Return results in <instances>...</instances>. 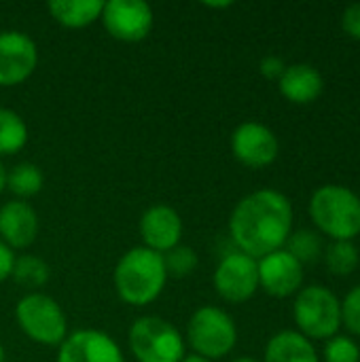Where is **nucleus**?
Wrapping results in <instances>:
<instances>
[{
  "label": "nucleus",
  "mask_w": 360,
  "mask_h": 362,
  "mask_svg": "<svg viewBox=\"0 0 360 362\" xmlns=\"http://www.w3.org/2000/svg\"><path fill=\"white\" fill-rule=\"evenodd\" d=\"M265 362H320L316 348L299 331H280L265 346Z\"/></svg>",
  "instance_id": "f3484780"
},
{
  "label": "nucleus",
  "mask_w": 360,
  "mask_h": 362,
  "mask_svg": "<svg viewBox=\"0 0 360 362\" xmlns=\"http://www.w3.org/2000/svg\"><path fill=\"white\" fill-rule=\"evenodd\" d=\"M231 153L242 165L259 170L272 165L278 159L280 142L267 125L246 121L231 134Z\"/></svg>",
  "instance_id": "9d476101"
},
{
  "label": "nucleus",
  "mask_w": 360,
  "mask_h": 362,
  "mask_svg": "<svg viewBox=\"0 0 360 362\" xmlns=\"http://www.w3.org/2000/svg\"><path fill=\"white\" fill-rule=\"evenodd\" d=\"M4 187H6V168L0 161V193L4 191Z\"/></svg>",
  "instance_id": "c756f323"
},
{
  "label": "nucleus",
  "mask_w": 360,
  "mask_h": 362,
  "mask_svg": "<svg viewBox=\"0 0 360 362\" xmlns=\"http://www.w3.org/2000/svg\"><path fill=\"white\" fill-rule=\"evenodd\" d=\"M57 362H125L119 346L95 329L74 331L59 346Z\"/></svg>",
  "instance_id": "ddd939ff"
},
{
  "label": "nucleus",
  "mask_w": 360,
  "mask_h": 362,
  "mask_svg": "<svg viewBox=\"0 0 360 362\" xmlns=\"http://www.w3.org/2000/svg\"><path fill=\"white\" fill-rule=\"evenodd\" d=\"M38 235V214L36 210L21 202L13 199L0 208V242L13 248H28Z\"/></svg>",
  "instance_id": "2eb2a0df"
},
{
  "label": "nucleus",
  "mask_w": 360,
  "mask_h": 362,
  "mask_svg": "<svg viewBox=\"0 0 360 362\" xmlns=\"http://www.w3.org/2000/svg\"><path fill=\"white\" fill-rule=\"evenodd\" d=\"M42 182H45V178H42L40 168L34 163H28V161L17 163L11 172H6V187L19 199L36 195L42 189Z\"/></svg>",
  "instance_id": "412c9836"
},
{
  "label": "nucleus",
  "mask_w": 360,
  "mask_h": 362,
  "mask_svg": "<svg viewBox=\"0 0 360 362\" xmlns=\"http://www.w3.org/2000/svg\"><path fill=\"white\" fill-rule=\"evenodd\" d=\"M293 318L306 339H331L342 329V301L331 288L312 284L297 293Z\"/></svg>",
  "instance_id": "20e7f679"
},
{
  "label": "nucleus",
  "mask_w": 360,
  "mask_h": 362,
  "mask_svg": "<svg viewBox=\"0 0 360 362\" xmlns=\"http://www.w3.org/2000/svg\"><path fill=\"white\" fill-rule=\"evenodd\" d=\"M163 265L168 276L172 278H187L197 269V255L189 246H176L163 255Z\"/></svg>",
  "instance_id": "b1692460"
},
{
  "label": "nucleus",
  "mask_w": 360,
  "mask_h": 362,
  "mask_svg": "<svg viewBox=\"0 0 360 362\" xmlns=\"http://www.w3.org/2000/svg\"><path fill=\"white\" fill-rule=\"evenodd\" d=\"M11 278L23 288H40L49 282V265L34 255H23L15 259Z\"/></svg>",
  "instance_id": "4be33fe9"
},
{
  "label": "nucleus",
  "mask_w": 360,
  "mask_h": 362,
  "mask_svg": "<svg viewBox=\"0 0 360 362\" xmlns=\"http://www.w3.org/2000/svg\"><path fill=\"white\" fill-rule=\"evenodd\" d=\"M214 288L219 297H223L229 303L248 301L259 288L257 259L240 250L225 255L214 272Z\"/></svg>",
  "instance_id": "6e6552de"
},
{
  "label": "nucleus",
  "mask_w": 360,
  "mask_h": 362,
  "mask_svg": "<svg viewBox=\"0 0 360 362\" xmlns=\"http://www.w3.org/2000/svg\"><path fill=\"white\" fill-rule=\"evenodd\" d=\"M323 255L329 274L337 278L354 274L360 263V252L354 242H331Z\"/></svg>",
  "instance_id": "aec40b11"
},
{
  "label": "nucleus",
  "mask_w": 360,
  "mask_h": 362,
  "mask_svg": "<svg viewBox=\"0 0 360 362\" xmlns=\"http://www.w3.org/2000/svg\"><path fill=\"white\" fill-rule=\"evenodd\" d=\"M278 87L289 102L306 106L323 95L325 78L312 64H293L286 66L284 74L278 81Z\"/></svg>",
  "instance_id": "dca6fc26"
},
{
  "label": "nucleus",
  "mask_w": 360,
  "mask_h": 362,
  "mask_svg": "<svg viewBox=\"0 0 360 362\" xmlns=\"http://www.w3.org/2000/svg\"><path fill=\"white\" fill-rule=\"evenodd\" d=\"M180 362H212V361H206V358H202V356H197V354H191V356H185Z\"/></svg>",
  "instance_id": "7c9ffc66"
},
{
  "label": "nucleus",
  "mask_w": 360,
  "mask_h": 362,
  "mask_svg": "<svg viewBox=\"0 0 360 362\" xmlns=\"http://www.w3.org/2000/svg\"><path fill=\"white\" fill-rule=\"evenodd\" d=\"M342 30L350 38L360 40V2H354V4L344 8V13H342Z\"/></svg>",
  "instance_id": "bb28decb"
},
{
  "label": "nucleus",
  "mask_w": 360,
  "mask_h": 362,
  "mask_svg": "<svg viewBox=\"0 0 360 362\" xmlns=\"http://www.w3.org/2000/svg\"><path fill=\"white\" fill-rule=\"evenodd\" d=\"M129 350L138 362H180L187 356L178 329L159 316H142L132 325Z\"/></svg>",
  "instance_id": "423d86ee"
},
{
  "label": "nucleus",
  "mask_w": 360,
  "mask_h": 362,
  "mask_svg": "<svg viewBox=\"0 0 360 362\" xmlns=\"http://www.w3.org/2000/svg\"><path fill=\"white\" fill-rule=\"evenodd\" d=\"M229 233L238 250L257 261L282 250L293 233L291 199L274 189L246 195L231 212Z\"/></svg>",
  "instance_id": "f257e3e1"
},
{
  "label": "nucleus",
  "mask_w": 360,
  "mask_h": 362,
  "mask_svg": "<svg viewBox=\"0 0 360 362\" xmlns=\"http://www.w3.org/2000/svg\"><path fill=\"white\" fill-rule=\"evenodd\" d=\"M100 19L106 32L123 42H138L153 30V8L144 0H110L104 2Z\"/></svg>",
  "instance_id": "1a4fd4ad"
},
{
  "label": "nucleus",
  "mask_w": 360,
  "mask_h": 362,
  "mask_svg": "<svg viewBox=\"0 0 360 362\" xmlns=\"http://www.w3.org/2000/svg\"><path fill=\"white\" fill-rule=\"evenodd\" d=\"M257 265H259V288H263L267 295L284 299L299 293L303 282V265L284 248L259 259Z\"/></svg>",
  "instance_id": "f8f14e48"
},
{
  "label": "nucleus",
  "mask_w": 360,
  "mask_h": 362,
  "mask_svg": "<svg viewBox=\"0 0 360 362\" xmlns=\"http://www.w3.org/2000/svg\"><path fill=\"white\" fill-rule=\"evenodd\" d=\"M38 64L36 42L17 30L0 32V85L13 87L23 83Z\"/></svg>",
  "instance_id": "9b49d317"
},
{
  "label": "nucleus",
  "mask_w": 360,
  "mask_h": 362,
  "mask_svg": "<svg viewBox=\"0 0 360 362\" xmlns=\"http://www.w3.org/2000/svg\"><path fill=\"white\" fill-rule=\"evenodd\" d=\"M13 265H15V255H13V250H11L4 242H0V282H4L6 278H11Z\"/></svg>",
  "instance_id": "c85d7f7f"
},
{
  "label": "nucleus",
  "mask_w": 360,
  "mask_h": 362,
  "mask_svg": "<svg viewBox=\"0 0 360 362\" xmlns=\"http://www.w3.org/2000/svg\"><path fill=\"white\" fill-rule=\"evenodd\" d=\"M166 280L163 255L144 246L127 250L115 267V288L127 305L153 303L161 295Z\"/></svg>",
  "instance_id": "f03ea898"
},
{
  "label": "nucleus",
  "mask_w": 360,
  "mask_h": 362,
  "mask_svg": "<svg viewBox=\"0 0 360 362\" xmlns=\"http://www.w3.org/2000/svg\"><path fill=\"white\" fill-rule=\"evenodd\" d=\"M284 246H286L284 250L289 255H293L301 265L314 263L323 257V238H320V233H316L312 229H299V231L291 233Z\"/></svg>",
  "instance_id": "5701e85b"
},
{
  "label": "nucleus",
  "mask_w": 360,
  "mask_h": 362,
  "mask_svg": "<svg viewBox=\"0 0 360 362\" xmlns=\"http://www.w3.org/2000/svg\"><path fill=\"white\" fill-rule=\"evenodd\" d=\"M325 362H360V348L354 339L346 335H335L325 344Z\"/></svg>",
  "instance_id": "393cba45"
},
{
  "label": "nucleus",
  "mask_w": 360,
  "mask_h": 362,
  "mask_svg": "<svg viewBox=\"0 0 360 362\" xmlns=\"http://www.w3.org/2000/svg\"><path fill=\"white\" fill-rule=\"evenodd\" d=\"M310 218L333 242H352L360 235V197L344 185H323L310 197Z\"/></svg>",
  "instance_id": "7ed1b4c3"
},
{
  "label": "nucleus",
  "mask_w": 360,
  "mask_h": 362,
  "mask_svg": "<svg viewBox=\"0 0 360 362\" xmlns=\"http://www.w3.org/2000/svg\"><path fill=\"white\" fill-rule=\"evenodd\" d=\"M51 17L64 28H85L100 19L104 2L102 0H51L47 4Z\"/></svg>",
  "instance_id": "a211bd4d"
},
{
  "label": "nucleus",
  "mask_w": 360,
  "mask_h": 362,
  "mask_svg": "<svg viewBox=\"0 0 360 362\" xmlns=\"http://www.w3.org/2000/svg\"><path fill=\"white\" fill-rule=\"evenodd\" d=\"M28 142V127L23 119L11 110L0 106V155H15Z\"/></svg>",
  "instance_id": "6ab92c4d"
},
{
  "label": "nucleus",
  "mask_w": 360,
  "mask_h": 362,
  "mask_svg": "<svg viewBox=\"0 0 360 362\" xmlns=\"http://www.w3.org/2000/svg\"><path fill=\"white\" fill-rule=\"evenodd\" d=\"M187 341L197 356L216 361L236 348L238 327L225 310L204 305L191 316L187 325Z\"/></svg>",
  "instance_id": "39448f33"
},
{
  "label": "nucleus",
  "mask_w": 360,
  "mask_h": 362,
  "mask_svg": "<svg viewBox=\"0 0 360 362\" xmlns=\"http://www.w3.org/2000/svg\"><path fill=\"white\" fill-rule=\"evenodd\" d=\"M140 235L144 240V248L166 255L178 246L182 238V221L170 206H151L140 218Z\"/></svg>",
  "instance_id": "4468645a"
},
{
  "label": "nucleus",
  "mask_w": 360,
  "mask_h": 362,
  "mask_svg": "<svg viewBox=\"0 0 360 362\" xmlns=\"http://www.w3.org/2000/svg\"><path fill=\"white\" fill-rule=\"evenodd\" d=\"M19 329L40 346H62L68 337V322L59 303L47 295L30 293L15 308Z\"/></svg>",
  "instance_id": "0eeeda50"
},
{
  "label": "nucleus",
  "mask_w": 360,
  "mask_h": 362,
  "mask_svg": "<svg viewBox=\"0 0 360 362\" xmlns=\"http://www.w3.org/2000/svg\"><path fill=\"white\" fill-rule=\"evenodd\" d=\"M0 362H4V348H2V344H0Z\"/></svg>",
  "instance_id": "473e14b6"
},
{
  "label": "nucleus",
  "mask_w": 360,
  "mask_h": 362,
  "mask_svg": "<svg viewBox=\"0 0 360 362\" xmlns=\"http://www.w3.org/2000/svg\"><path fill=\"white\" fill-rule=\"evenodd\" d=\"M342 327L360 337V284H356L342 301Z\"/></svg>",
  "instance_id": "a878e982"
},
{
  "label": "nucleus",
  "mask_w": 360,
  "mask_h": 362,
  "mask_svg": "<svg viewBox=\"0 0 360 362\" xmlns=\"http://www.w3.org/2000/svg\"><path fill=\"white\" fill-rule=\"evenodd\" d=\"M233 362H259V361H255V358H248V356H242V358H236Z\"/></svg>",
  "instance_id": "2f4dec72"
},
{
  "label": "nucleus",
  "mask_w": 360,
  "mask_h": 362,
  "mask_svg": "<svg viewBox=\"0 0 360 362\" xmlns=\"http://www.w3.org/2000/svg\"><path fill=\"white\" fill-rule=\"evenodd\" d=\"M259 70H261V74H263L265 78H269V81H280V76H282L284 70H286V64H284V59L278 57V55H265V57L261 59V64H259Z\"/></svg>",
  "instance_id": "cd10ccee"
}]
</instances>
